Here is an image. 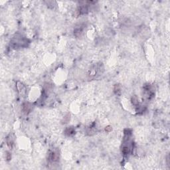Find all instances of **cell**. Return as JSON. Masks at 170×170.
Here are the masks:
<instances>
[{
  "label": "cell",
  "instance_id": "3",
  "mask_svg": "<svg viewBox=\"0 0 170 170\" xmlns=\"http://www.w3.org/2000/svg\"><path fill=\"white\" fill-rule=\"evenodd\" d=\"M83 31H84V26H82L81 25H80L79 26H78L75 28V31H74V33H75V35L77 37H79L81 35L82 33H83Z\"/></svg>",
  "mask_w": 170,
  "mask_h": 170
},
{
  "label": "cell",
  "instance_id": "1",
  "mask_svg": "<svg viewBox=\"0 0 170 170\" xmlns=\"http://www.w3.org/2000/svg\"><path fill=\"white\" fill-rule=\"evenodd\" d=\"M102 71H103V67H102V63L101 64H96L91 67L88 75L91 79H93V78L95 79L98 76L101 75Z\"/></svg>",
  "mask_w": 170,
  "mask_h": 170
},
{
  "label": "cell",
  "instance_id": "2",
  "mask_svg": "<svg viewBox=\"0 0 170 170\" xmlns=\"http://www.w3.org/2000/svg\"><path fill=\"white\" fill-rule=\"evenodd\" d=\"M19 37H14L13 39H12L11 43L14 45V47H24L26 46L25 44L27 43V40L25 39L23 37L20 36Z\"/></svg>",
  "mask_w": 170,
  "mask_h": 170
},
{
  "label": "cell",
  "instance_id": "4",
  "mask_svg": "<svg viewBox=\"0 0 170 170\" xmlns=\"http://www.w3.org/2000/svg\"><path fill=\"white\" fill-rule=\"evenodd\" d=\"M49 160L51 161H57V159H59L58 153H57L56 151H52V152H51L50 154H49Z\"/></svg>",
  "mask_w": 170,
  "mask_h": 170
}]
</instances>
